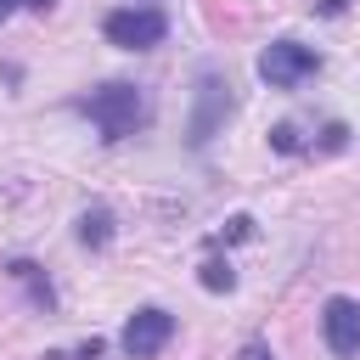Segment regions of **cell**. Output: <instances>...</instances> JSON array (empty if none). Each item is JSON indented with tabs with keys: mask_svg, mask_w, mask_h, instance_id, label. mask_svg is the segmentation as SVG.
<instances>
[{
	"mask_svg": "<svg viewBox=\"0 0 360 360\" xmlns=\"http://www.w3.org/2000/svg\"><path fill=\"white\" fill-rule=\"evenodd\" d=\"M169 338H174V315H169V309H158V304L135 309V315L124 321V332H118V343H124V354H129V360H152V354H163V349H169Z\"/></svg>",
	"mask_w": 360,
	"mask_h": 360,
	"instance_id": "obj_5",
	"label": "cell"
},
{
	"mask_svg": "<svg viewBox=\"0 0 360 360\" xmlns=\"http://www.w3.org/2000/svg\"><path fill=\"white\" fill-rule=\"evenodd\" d=\"M73 236H79L84 248H96V253H101V248L112 242V208H101V202H90V208L79 214V231H73Z\"/></svg>",
	"mask_w": 360,
	"mask_h": 360,
	"instance_id": "obj_8",
	"label": "cell"
},
{
	"mask_svg": "<svg viewBox=\"0 0 360 360\" xmlns=\"http://www.w3.org/2000/svg\"><path fill=\"white\" fill-rule=\"evenodd\" d=\"M197 281H202L208 292H231V287H236V270H231V259L208 253V259H202V270H197Z\"/></svg>",
	"mask_w": 360,
	"mask_h": 360,
	"instance_id": "obj_9",
	"label": "cell"
},
{
	"mask_svg": "<svg viewBox=\"0 0 360 360\" xmlns=\"http://www.w3.org/2000/svg\"><path fill=\"white\" fill-rule=\"evenodd\" d=\"M248 236H253V219H248V214H236V219L214 236V248H225V242H248Z\"/></svg>",
	"mask_w": 360,
	"mask_h": 360,
	"instance_id": "obj_11",
	"label": "cell"
},
{
	"mask_svg": "<svg viewBox=\"0 0 360 360\" xmlns=\"http://www.w3.org/2000/svg\"><path fill=\"white\" fill-rule=\"evenodd\" d=\"M343 6H349V0H315V11H321V17H338Z\"/></svg>",
	"mask_w": 360,
	"mask_h": 360,
	"instance_id": "obj_16",
	"label": "cell"
},
{
	"mask_svg": "<svg viewBox=\"0 0 360 360\" xmlns=\"http://www.w3.org/2000/svg\"><path fill=\"white\" fill-rule=\"evenodd\" d=\"M101 34L118 51H152V45L169 39V17L158 6H118V11L101 17Z\"/></svg>",
	"mask_w": 360,
	"mask_h": 360,
	"instance_id": "obj_2",
	"label": "cell"
},
{
	"mask_svg": "<svg viewBox=\"0 0 360 360\" xmlns=\"http://www.w3.org/2000/svg\"><path fill=\"white\" fill-rule=\"evenodd\" d=\"M321 146H326V152H338V146H349V129H343V124H326V135H321Z\"/></svg>",
	"mask_w": 360,
	"mask_h": 360,
	"instance_id": "obj_13",
	"label": "cell"
},
{
	"mask_svg": "<svg viewBox=\"0 0 360 360\" xmlns=\"http://www.w3.org/2000/svg\"><path fill=\"white\" fill-rule=\"evenodd\" d=\"M270 146H276V152H304V141H298L292 124H276V129H270Z\"/></svg>",
	"mask_w": 360,
	"mask_h": 360,
	"instance_id": "obj_12",
	"label": "cell"
},
{
	"mask_svg": "<svg viewBox=\"0 0 360 360\" xmlns=\"http://www.w3.org/2000/svg\"><path fill=\"white\" fill-rule=\"evenodd\" d=\"M101 349H107L101 338H84L79 349H56V354H45V360H101Z\"/></svg>",
	"mask_w": 360,
	"mask_h": 360,
	"instance_id": "obj_10",
	"label": "cell"
},
{
	"mask_svg": "<svg viewBox=\"0 0 360 360\" xmlns=\"http://www.w3.org/2000/svg\"><path fill=\"white\" fill-rule=\"evenodd\" d=\"M6 276L28 287V298H34V309H56V287H51V276H45V270H39L34 259H6Z\"/></svg>",
	"mask_w": 360,
	"mask_h": 360,
	"instance_id": "obj_7",
	"label": "cell"
},
{
	"mask_svg": "<svg viewBox=\"0 0 360 360\" xmlns=\"http://www.w3.org/2000/svg\"><path fill=\"white\" fill-rule=\"evenodd\" d=\"M236 360H276V354H270V343H259V338H253V343H248Z\"/></svg>",
	"mask_w": 360,
	"mask_h": 360,
	"instance_id": "obj_15",
	"label": "cell"
},
{
	"mask_svg": "<svg viewBox=\"0 0 360 360\" xmlns=\"http://www.w3.org/2000/svg\"><path fill=\"white\" fill-rule=\"evenodd\" d=\"M225 118H231V84H225L214 68H202V73H197V112H191V124H186V141H191V146H208Z\"/></svg>",
	"mask_w": 360,
	"mask_h": 360,
	"instance_id": "obj_4",
	"label": "cell"
},
{
	"mask_svg": "<svg viewBox=\"0 0 360 360\" xmlns=\"http://www.w3.org/2000/svg\"><path fill=\"white\" fill-rule=\"evenodd\" d=\"M79 112L101 129V141H129V135L152 118L146 90H135V84H101V90H90V96L79 101Z\"/></svg>",
	"mask_w": 360,
	"mask_h": 360,
	"instance_id": "obj_1",
	"label": "cell"
},
{
	"mask_svg": "<svg viewBox=\"0 0 360 360\" xmlns=\"http://www.w3.org/2000/svg\"><path fill=\"white\" fill-rule=\"evenodd\" d=\"M321 73V51L315 45H298V39H270L259 51V79L270 90H298L304 79Z\"/></svg>",
	"mask_w": 360,
	"mask_h": 360,
	"instance_id": "obj_3",
	"label": "cell"
},
{
	"mask_svg": "<svg viewBox=\"0 0 360 360\" xmlns=\"http://www.w3.org/2000/svg\"><path fill=\"white\" fill-rule=\"evenodd\" d=\"M17 6H28V11H51V0H0V22H6Z\"/></svg>",
	"mask_w": 360,
	"mask_h": 360,
	"instance_id": "obj_14",
	"label": "cell"
},
{
	"mask_svg": "<svg viewBox=\"0 0 360 360\" xmlns=\"http://www.w3.org/2000/svg\"><path fill=\"white\" fill-rule=\"evenodd\" d=\"M321 338L338 360H354L360 354V298H326L321 304Z\"/></svg>",
	"mask_w": 360,
	"mask_h": 360,
	"instance_id": "obj_6",
	"label": "cell"
}]
</instances>
